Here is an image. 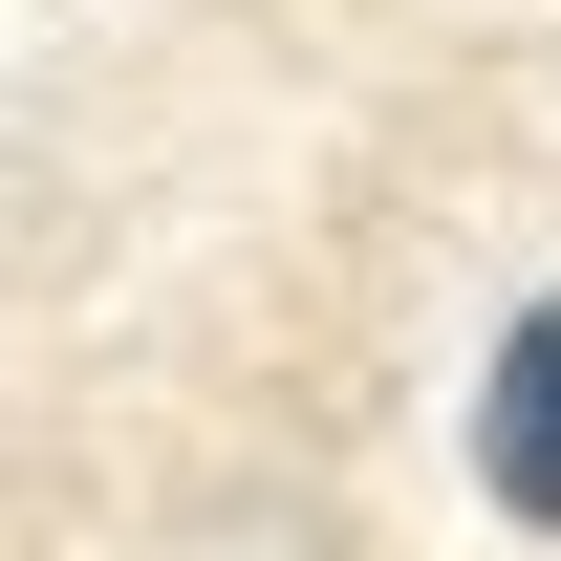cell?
Returning <instances> with one entry per match:
<instances>
[{
    "label": "cell",
    "mask_w": 561,
    "mask_h": 561,
    "mask_svg": "<svg viewBox=\"0 0 561 561\" xmlns=\"http://www.w3.org/2000/svg\"><path fill=\"white\" fill-rule=\"evenodd\" d=\"M476 496L518 540H561V302H518L496 367H476Z\"/></svg>",
    "instance_id": "obj_1"
}]
</instances>
